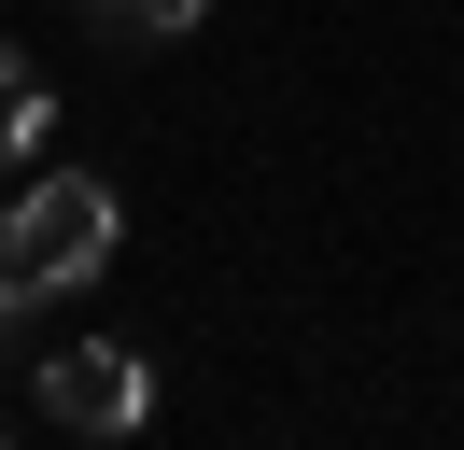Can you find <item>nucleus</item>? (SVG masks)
I'll use <instances>...</instances> for the list:
<instances>
[{"label": "nucleus", "mask_w": 464, "mask_h": 450, "mask_svg": "<svg viewBox=\"0 0 464 450\" xmlns=\"http://www.w3.org/2000/svg\"><path fill=\"white\" fill-rule=\"evenodd\" d=\"M29 324H43V281L0 268V366H29Z\"/></svg>", "instance_id": "nucleus-4"}, {"label": "nucleus", "mask_w": 464, "mask_h": 450, "mask_svg": "<svg viewBox=\"0 0 464 450\" xmlns=\"http://www.w3.org/2000/svg\"><path fill=\"white\" fill-rule=\"evenodd\" d=\"M0 268L43 281V296L99 281V268H113V183H99V169H43V183L0 211Z\"/></svg>", "instance_id": "nucleus-1"}, {"label": "nucleus", "mask_w": 464, "mask_h": 450, "mask_svg": "<svg viewBox=\"0 0 464 450\" xmlns=\"http://www.w3.org/2000/svg\"><path fill=\"white\" fill-rule=\"evenodd\" d=\"M99 15H113V28H198L211 0H99Z\"/></svg>", "instance_id": "nucleus-5"}, {"label": "nucleus", "mask_w": 464, "mask_h": 450, "mask_svg": "<svg viewBox=\"0 0 464 450\" xmlns=\"http://www.w3.org/2000/svg\"><path fill=\"white\" fill-rule=\"evenodd\" d=\"M43 127H57V112H43V84H29V56H0V169L29 155Z\"/></svg>", "instance_id": "nucleus-3"}, {"label": "nucleus", "mask_w": 464, "mask_h": 450, "mask_svg": "<svg viewBox=\"0 0 464 450\" xmlns=\"http://www.w3.org/2000/svg\"><path fill=\"white\" fill-rule=\"evenodd\" d=\"M43 422L57 436H141L155 422V366L127 338H71V352H43Z\"/></svg>", "instance_id": "nucleus-2"}]
</instances>
